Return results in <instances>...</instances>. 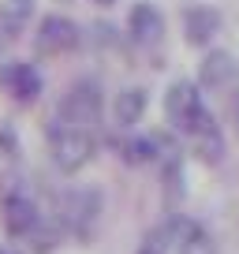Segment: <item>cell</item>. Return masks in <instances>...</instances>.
I'll list each match as a JSON object with an SVG mask.
<instances>
[{"mask_svg":"<svg viewBox=\"0 0 239 254\" xmlns=\"http://www.w3.org/2000/svg\"><path fill=\"white\" fill-rule=\"evenodd\" d=\"M45 221L38 198L23 187L19 180H4V198H0V228L8 232V239H26L38 224Z\"/></svg>","mask_w":239,"mask_h":254,"instance_id":"obj_5","label":"cell"},{"mask_svg":"<svg viewBox=\"0 0 239 254\" xmlns=\"http://www.w3.org/2000/svg\"><path fill=\"white\" fill-rule=\"evenodd\" d=\"M172 247H176V217H168L146 232L135 254H172Z\"/></svg>","mask_w":239,"mask_h":254,"instance_id":"obj_14","label":"cell"},{"mask_svg":"<svg viewBox=\"0 0 239 254\" xmlns=\"http://www.w3.org/2000/svg\"><path fill=\"white\" fill-rule=\"evenodd\" d=\"M0 254H23V251H15V247H0Z\"/></svg>","mask_w":239,"mask_h":254,"instance_id":"obj_18","label":"cell"},{"mask_svg":"<svg viewBox=\"0 0 239 254\" xmlns=\"http://www.w3.org/2000/svg\"><path fill=\"white\" fill-rule=\"evenodd\" d=\"M165 120L179 138H187V146L194 138H202V135H209V131L221 127L217 116L209 112V105H206L202 86L194 79H176L165 90Z\"/></svg>","mask_w":239,"mask_h":254,"instance_id":"obj_1","label":"cell"},{"mask_svg":"<svg viewBox=\"0 0 239 254\" xmlns=\"http://www.w3.org/2000/svg\"><path fill=\"white\" fill-rule=\"evenodd\" d=\"M60 239H64V232H60V224L56 221H41L38 228L26 236V243H30V254H53L56 247H60Z\"/></svg>","mask_w":239,"mask_h":254,"instance_id":"obj_15","label":"cell"},{"mask_svg":"<svg viewBox=\"0 0 239 254\" xmlns=\"http://www.w3.org/2000/svg\"><path fill=\"white\" fill-rule=\"evenodd\" d=\"M172 254H217V251H213L209 232L202 228L198 221L176 213V247H172Z\"/></svg>","mask_w":239,"mask_h":254,"instance_id":"obj_13","label":"cell"},{"mask_svg":"<svg viewBox=\"0 0 239 254\" xmlns=\"http://www.w3.org/2000/svg\"><path fill=\"white\" fill-rule=\"evenodd\" d=\"M146 105H150V94H146L142 86L120 90V94L112 97V124H116L120 131H135V127L142 124V116H146Z\"/></svg>","mask_w":239,"mask_h":254,"instance_id":"obj_11","label":"cell"},{"mask_svg":"<svg viewBox=\"0 0 239 254\" xmlns=\"http://www.w3.org/2000/svg\"><path fill=\"white\" fill-rule=\"evenodd\" d=\"M34 19V0H0V49L19 41Z\"/></svg>","mask_w":239,"mask_h":254,"instance_id":"obj_12","label":"cell"},{"mask_svg":"<svg viewBox=\"0 0 239 254\" xmlns=\"http://www.w3.org/2000/svg\"><path fill=\"white\" fill-rule=\"evenodd\" d=\"M45 146H49V157L53 165L60 168L64 176H75L94 161L97 153V135L86 131V127H75L60 116H49L45 124Z\"/></svg>","mask_w":239,"mask_h":254,"instance_id":"obj_2","label":"cell"},{"mask_svg":"<svg viewBox=\"0 0 239 254\" xmlns=\"http://www.w3.org/2000/svg\"><path fill=\"white\" fill-rule=\"evenodd\" d=\"M53 116L67 120L75 127H86V131H101V120H105V90H101V79L94 75H79L75 82H67L60 101H56V112Z\"/></svg>","mask_w":239,"mask_h":254,"instance_id":"obj_4","label":"cell"},{"mask_svg":"<svg viewBox=\"0 0 239 254\" xmlns=\"http://www.w3.org/2000/svg\"><path fill=\"white\" fill-rule=\"evenodd\" d=\"M0 90H4L15 105L30 109V105L41 101L45 79H41V71L34 67V64H26V60H8V64H0Z\"/></svg>","mask_w":239,"mask_h":254,"instance_id":"obj_8","label":"cell"},{"mask_svg":"<svg viewBox=\"0 0 239 254\" xmlns=\"http://www.w3.org/2000/svg\"><path fill=\"white\" fill-rule=\"evenodd\" d=\"M60 4H64V0H60Z\"/></svg>","mask_w":239,"mask_h":254,"instance_id":"obj_20","label":"cell"},{"mask_svg":"<svg viewBox=\"0 0 239 254\" xmlns=\"http://www.w3.org/2000/svg\"><path fill=\"white\" fill-rule=\"evenodd\" d=\"M217 34H221V11H213L209 4H191V8H183V38H187V45L206 49Z\"/></svg>","mask_w":239,"mask_h":254,"instance_id":"obj_10","label":"cell"},{"mask_svg":"<svg viewBox=\"0 0 239 254\" xmlns=\"http://www.w3.org/2000/svg\"><path fill=\"white\" fill-rule=\"evenodd\" d=\"M127 38L138 49H161V41H165V15L153 4H146V0L135 4L127 15Z\"/></svg>","mask_w":239,"mask_h":254,"instance_id":"obj_9","label":"cell"},{"mask_svg":"<svg viewBox=\"0 0 239 254\" xmlns=\"http://www.w3.org/2000/svg\"><path fill=\"white\" fill-rule=\"evenodd\" d=\"M0 153L4 157H19V135L11 124H0Z\"/></svg>","mask_w":239,"mask_h":254,"instance_id":"obj_16","label":"cell"},{"mask_svg":"<svg viewBox=\"0 0 239 254\" xmlns=\"http://www.w3.org/2000/svg\"><path fill=\"white\" fill-rule=\"evenodd\" d=\"M94 4H101V8H112V4H116V0H94Z\"/></svg>","mask_w":239,"mask_h":254,"instance_id":"obj_19","label":"cell"},{"mask_svg":"<svg viewBox=\"0 0 239 254\" xmlns=\"http://www.w3.org/2000/svg\"><path fill=\"white\" fill-rule=\"evenodd\" d=\"M101 209H105V194L97 187H64L60 194H56L53 221L60 224L64 236L86 243V239L94 236L97 221H101Z\"/></svg>","mask_w":239,"mask_h":254,"instance_id":"obj_3","label":"cell"},{"mask_svg":"<svg viewBox=\"0 0 239 254\" xmlns=\"http://www.w3.org/2000/svg\"><path fill=\"white\" fill-rule=\"evenodd\" d=\"M202 94H217V97H232L239 90V60L224 49H209L198 64V79Z\"/></svg>","mask_w":239,"mask_h":254,"instance_id":"obj_7","label":"cell"},{"mask_svg":"<svg viewBox=\"0 0 239 254\" xmlns=\"http://www.w3.org/2000/svg\"><path fill=\"white\" fill-rule=\"evenodd\" d=\"M30 45H34V56H41V60L67 56V53H75V49L82 45V26L75 23V19L53 11V15L38 19V30H34Z\"/></svg>","mask_w":239,"mask_h":254,"instance_id":"obj_6","label":"cell"},{"mask_svg":"<svg viewBox=\"0 0 239 254\" xmlns=\"http://www.w3.org/2000/svg\"><path fill=\"white\" fill-rule=\"evenodd\" d=\"M232 120H236V138H239V105H236V112H232Z\"/></svg>","mask_w":239,"mask_h":254,"instance_id":"obj_17","label":"cell"}]
</instances>
